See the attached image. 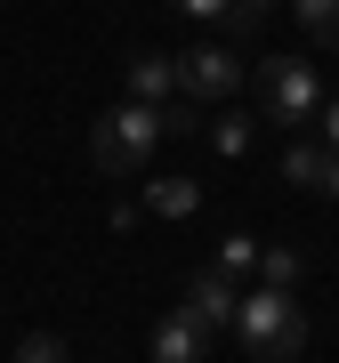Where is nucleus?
Returning <instances> with one entry per match:
<instances>
[{"mask_svg":"<svg viewBox=\"0 0 339 363\" xmlns=\"http://www.w3.org/2000/svg\"><path fill=\"white\" fill-rule=\"evenodd\" d=\"M170 138V121H162V105H138V97H121L113 113L89 130V162L105 169V178H145V162H154V145Z\"/></svg>","mask_w":339,"mask_h":363,"instance_id":"f257e3e1","label":"nucleus"},{"mask_svg":"<svg viewBox=\"0 0 339 363\" xmlns=\"http://www.w3.org/2000/svg\"><path fill=\"white\" fill-rule=\"evenodd\" d=\"M235 339L259 363H299V347H307V315H299V298L291 291H243V307H235Z\"/></svg>","mask_w":339,"mask_h":363,"instance_id":"f03ea898","label":"nucleus"},{"mask_svg":"<svg viewBox=\"0 0 339 363\" xmlns=\"http://www.w3.org/2000/svg\"><path fill=\"white\" fill-rule=\"evenodd\" d=\"M259 105H267V121H315L323 113V81H315L307 57H267L259 65Z\"/></svg>","mask_w":339,"mask_h":363,"instance_id":"7ed1b4c3","label":"nucleus"},{"mask_svg":"<svg viewBox=\"0 0 339 363\" xmlns=\"http://www.w3.org/2000/svg\"><path fill=\"white\" fill-rule=\"evenodd\" d=\"M235 81H243V57L226 49V40H194V49L178 57V97H194V105L235 97Z\"/></svg>","mask_w":339,"mask_h":363,"instance_id":"20e7f679","label":"nucleus"},{"mask_svg":"<svg viewBox=\"0 0 339 363\" xmlns=\"http://www.w3.org/2000/svg\"><path fill=\"white\" fill-rule=\"evenodd\" d=\"M283 178L291 186H307V194H323V202H339V145H323V138H291V154H283Z\"/></svg>","mask_w":339,"mask_h":363,"instance_id":"39448f33","label":"nucleus"},{"mask_svg":"<svg viewBox=\"0 0 339 363\" xmlns=\"http://www.w3.org/2000/svg\"><path fill=\"white\" fill-rule=\"evenodd\" d=\"M154 363H210V323H194L186 307H170L154 323Z\"/></svg>","mask_w":339,"mask_h":363,"instance_id":"423d86ee","label":"nucleus"},{"mask_svg":"<svg viewBox=\"0 0 339 363\" xmlns=\"http://www.w3.org/2000/svg\"><path fill=\"white\" fill-rule=\"evenodd\" d=\"M235 307H243V283H226L218 267H202L194 283H186V315H194V323H210V331L235 323Z\"/></svg>","mask_w":339,"mask_h":363,"instance_id":"0eeeda50","label":"nucleus"},{"mask_svg":"<svg viewBox=\"0 0 339 363\" xmlns=\"http://www.w3.org/2000/svg\"><path fill=\"white\" fill-rule=\"evenodd\" d=\"M130 97H138V105H170V97H178V57L138 49V57H130Z\"/></svg>","mask_w":339,"mask_h":363,"instance_id":"6e6552de","label":"nucleus"},{"mask_svg":"<svg viewBox=\"0 0 339 363\" xmlns=\"http://www.w3.org/2000/svg\"><path fill=\"white\" fill-rule=\"evenodd\" d=\"M194 202H202V186H194V178H154V186L138 194V210H154V218H186Z\"/></svg>","mask_w":339,"mask_h":363,"instance_id":"1a4fd4ad","label":"nucleus"},{"mask_svg":"<svg viewBox=\"0 0 339 363\" xmlns=\"http://www.w3.org/2000/svg\"><path fill=\"white\" fill-rule=\"evenodd\" d=\"M299 9V33L323 40V49H339V0H291Z\"/></svg>","mask_w":339,"mask_h":363,"instance_id":"9d476101","label":"nucleus"},{"mask_svg":"<svg viewBox=\"0 0 339 363\" xmlns=\"http://www.w3.org/2000/svg\"><path fill=\"white\" fill-rule=\"evenodd\" d=\"M218 274H226V283L259 274V242H250V234H226V242H218Z\"/></svg>","mask_w":339,"mask_h":363,"instance_id":"9b49d317","label":"nucleus"},{"mask_svg":"<svg viewBox=\"0 0 339 363\" xmlns=\"http://www.w3.org/2000/svg\"><path fill=\"white\" fill-rule=\"evenodd\" d=\"M259 283L267 291H299V250H259Z\"/></svg>","mask_w":339,"mask_h":363,"instance_id":"f8f14e48","label":"nucleus"},{"mask_svg":"<svg viewBox=\"0 0 339 363\" xmlns=\"http://www.w3.org/2000/svg\"><path fill=\"white\" fill-rule=\"evenodd\" d=\"M16 363H73V347L57 331H25V339H16Z\"/></svg>","mask_w":339,"mask_h":363,"instance_id":"ddd939ff","label":"nucleus"},{"mask_svg":"<svg viewBox=\"0 0 339 363\" xmlns=\"http://www.w3.org/2000/svg\"><path fill=\"white\" fill-rule=\"evenodd\" d=\"M210 145H218V154H250V121L243 113H218V121H210Z\"/></svg>","mask_w":339,"mask_h":363,"instance_id":"4468645a","label":"nucleus"},{"mask_svg":"<svg viewBox=\"0 0 339 363\" xmlns=\"http://www.w3.org/2000/svg\"><path fill=\"white\" fill-rule=\"evenodd\" d=\"M274 9H283V0H235V9H226V25H235V33H259Z\"/></svg>","mask_w":339,"mask_h":363,"instance_id":"2eb2a0df","label":"nucleus"},{"mask_svg":"<svg viewBox=\"0 0 339 363\" xmlns=\"http://www.w3.org/2000/svg\"><path fill=\"white\" fill-rule=\"evenodd\" d=\"M170 9H178V16H202V25H226V9H235V0H170Z\"/></svg>","mask_w":339,"mask_h":363,"instance_id":"dca6fc26","label":"nucleus"},{"mask_svg":"<svg viewBox=\"0 0 339 363\" xmlns=\"http://www.w3.org/2000/svg\"><path fill=\"white\" fill-rule=\"evenodd\" d=\"M315 138H323V145H339V97H323V113H315Z\"/></svg>","mask_w":339,"mask_h":363,"instance_id":"f3484780","label":"nucleus"}]
</instances>
